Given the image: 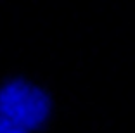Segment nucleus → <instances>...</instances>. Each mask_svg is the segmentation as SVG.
I'll list each match as a JSON object with an SVG mask.
<instances>
[{
	"mask_svg": "<svg viewBox=\"0 0 135 133\" xmlns=\"http://www.w3.org/2000/svg\"><path fill=\"white\" fill-rule=\"evenodd\" d=\"M42 114V98L28 85L12 81L0 88V117L24 130L40 121Z\"/></svg>",
	"mask_w": 135,
	"mask_h": 133,
	"instance_id": "1",
	"label": "nucleus"
},
{
	"mask_svg": "<svg viewBox=\"0 0 135 133\" xmlns=\"http://www.w3.org/2000/svg\"><path fill=\"white\" fill-rule=\"evenodd\" d=\"M0 133H24V130H21L19 126L12 125L11 121L0 117Z\"/></svg>",
	"mask_w": 135,
	"mask_h": 133,
	"instance_id": "2",
	"label": "nucleus"
}]
</instances>
